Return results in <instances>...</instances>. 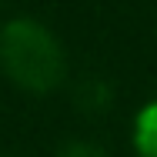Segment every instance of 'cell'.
Segmentation results:
<instances>
[{
    "instance_id": "cell-3",
    "label": "cell",
    "mask_w": 157,
    "mask_h": 157,
    "mask_svg": "<svg viewBox=\"0 0 157 157\" xmlns=\"http://www.w3.org/2000/svg\"><path fill=\"white\" fill-rule=\"evenodd\" d=\"M77 104H84V107H90V110H100L104 104H110V94H107L104 84H84V87L77 90Z\"/></svg>"
},
{
    "instance_id": "cell-4",
    "label": "cell",
    "mask_w": 157,
    "mask_h": 157,
    "mask_svg": "<svg viewBox=\"0 0 157 157\" xmlns=\"http://www.w3.org/2000/svg\"><path fill=\"white\" fill-rule=\"evenodd\" d=\"M57 157H107L104 154V147L100 144H90V140H70V144H63Z\"/></svg>"
},
{
    "instance_id": "cell-2",
    "label": "cell",
    "mask_w": 157,
    "mask_h": 157,
    "mask_svg": "<svg viewBox=\"0 0 157 157\" xmlns=\"http://www.w3.org/2000/svg\"><path fill=\"white\" fill-rule=\"evenodd\" d=\"M134 147L140 157H157V100H151L134 121Z\"/></svg>"
},
{
    "instance_id": "cell-1",
    "label": "cell",
    "mask_w": 157,
    "mask_h": 157,
    "mask_svg": "<svg viewBox=\"0 0 157 157\" xmlns=\"http://www.w3.org/2000/svg\"><path fill=\"white\" fill-rule=\"evenodd\" d=\"M0 63L13 84L33 94L54 90L67 70L57 37L37 20H10L0 30Z\"/></svg>"
}]
</instances>
